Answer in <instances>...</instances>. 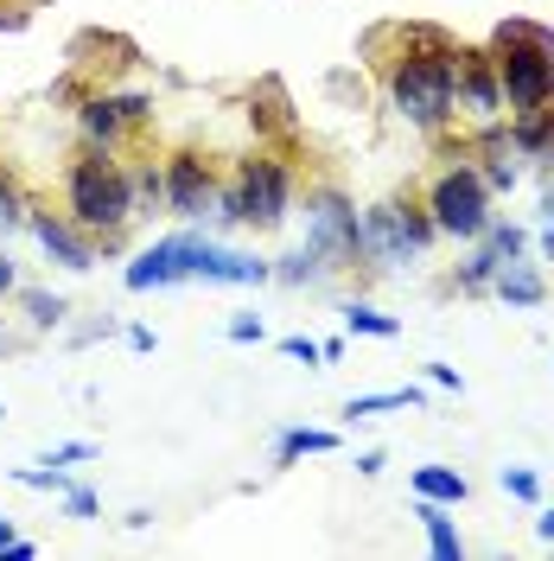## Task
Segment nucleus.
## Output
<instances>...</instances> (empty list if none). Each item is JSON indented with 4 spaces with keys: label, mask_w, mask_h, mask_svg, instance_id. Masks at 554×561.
Wrapping results in <instances>:
<instances>
[{
    "label": "nucleus",
    "mask_w": 554,
    "mask_h": 561,
    "mask_svg": "<svg viewBox=\"0 0 554 561\" xmlns=\"http://www.w3.org/2000/svg\"><path fill=\"white\" fill-rule=\"evenodd\" d=\"M370 70L382 77V96L389 108L420 128V135H440L452 115V65H459V38L447 26H427V20H389V26H370L363 45H357Z\"/></svg>",
    "instance_id": "f257e3e1"
},
{
    "label": "nucleus",
    "mask_w": 554,
    "mask_h": 561,
    "mask_svg": "<svg viewBox=\"0 0 554 561\" xmlns=\"http://www.w3.org/2000/svg\"><path fill=\"white\" fill-rule=\"evenodd\" d=\"M65 217L77 230H90L96 249H115L122 230L135 224V192H128V160L108 147H77V160L65 167Z\"/></svg>",
    "instance_id": "f03ea898"
},
{
    "label": "nucleus",
    "mask_w": 554,
    "mask_h": 561,
    "mask_svg": "<svg viewBox=\"0 0 554 561\" xmlns=\"http://www.w3.org/2000/svg\"><path fill=\"white\" fill-rule=\"evenodd\" d=\"M490 58H497V83H504V108L554 103V33L542 20H504L490 33Z\"/></svg>",
    "instance_id": "7ed1b4c3"
},
{
    "label": "nucleus",
    "mask_w": 554,
    "mask_h": 561,
    "mask_svg": "<svg viewBox=\"0 0 554 561\" xmlns=\"http://www.w3.org/2000/svg\"><path fill=\"white\" fill-rule=\"evenodd\" d=\"M420 205H427V217H434V230H440V237L478 243V237H485V224H490V185L478 179V167L459 153V160H447L440 173L427 179Z\"/></svg>",
    "instance_id": "20e7f679"
},
{
    "label": "nucleus",
    "mask_w": 554,
    "mask_h": 561,
    "mask_svg": "<svg viewBox=\"0 0 554 561\" xmlns=\"http://www.w3.org/2000/svg\"><path fill=\"white\" fill-rule=\"evenodd\" d=\"M236 198H243V224L255 230H275L280 217L293 210V192H300V167H293V153H280V147H255L243 167H236Z\"/></svg>",
    "instance_id": "39448f33"
},
{
    "label": "nucleus",
    "mask_w": 554,
    "mask_h": 561,
    "mask_svg": "<svg viewBox=\"0 0 554 561\" xmlns=\"http://www.w3.org/2000/svg\"><path fill=\"white\" fill-rule=\"evenodd\" d=\"M147 122H153V96H140V90H83L77 96V128L90 147L135 153Z\"/></svg>",
    "instance_id": "423d86ee"
},
{
    "label": "nucleus",
    "mask_w": 554,
    "mask_h": 561,
    "mask_svg": "<svg viewBox=\"0 0 554 561\" xmlns=\"http://www.w3.org/2000/svg\"><path fill=\"white\" fill-rule=\"evenodd\" d=\"M452 108L465 122H497L504 115V83H497V58L490 45H459V65H452Z\"/></svg>",
    "instance_id": "0eeeda50"
},
{
    "label": "nucleus",
    "mask_w": 554,
    "mask_h": 561,
    "mask_svg": "<svg viewBox=\"0 0 554 561\" xmlns=\"http://www.w3.org/2000/svg\"><path fill=\"white\" fill-rule=\"evenodd\" d=\"M160 167H166V205H173L178 217L198 224V217L217 210V185H223V179H217V167H210V153H198V147H173Z\"/></svg>",
    "instance_id": "6e6552de"
},
{
    "label": "nucleus",
    "mask_w": 554,
    "mask_h": 561,
    "mask_svg": "<svg viewBox=\"0 0 554 561\" xmlns=\"http://www.w3.org/2000/svg\"><path fill=\"white\" fill-rule=\"evenodd\" d=\"M307 243L338 255V262H357V205L338 185H312L307 192Z\"/></svg>",
    "instance_id": "1a4fd4ad"
},
{
    "label": "nucleus",
    "mask_w": 554,
    "mask_h": 561,
    "mask_svg": "<svg viewBox=\"0 0 554 561\" xmlns=\"http://www.w3.org/2000/svg\"><path fill=\"white\" fill-rule=\"evenodd\" d=\"M420 249L408 237V224H402V198H382L357 217V262H377V268H402V262H415Z\"/></svg>",
    "instance_id": "9d476101"
},
{
    "label": "nucleus",
    "mask_w": 554,
    "mask_h": 561,
    "mask_svg": "<svg viewBox=\"0 0 554 561\" xmlns=\"http://www.w3.org/2000/svg\"><path fill=\"white\" fill-rule=\"evenodd\" d=\"M198 243L205 237H160L153 249H140L135 262H128V287L147 294V287H173V280H192V262H198Z\"/></svg>",
    "instance_id": "9b49d317"
},
{
    "label": "nucleus",
    "mask_w": 554,
    "mask_h": 561,
    "mask_svg": "<svg viewBox=\"0 0 554 561\" xmlns=\"http://www.w3.org/2000/svg\"><path fill=\"white\" fill-rule=\"evenodd\" d=\"M26 230L38 237V249H45L58 268H77V275H83V268H96V237H90V230H77L65 210H38L33 205V210H26Z\"/></svg>",
    "instance_id": "f8f14e48"
},
{
    "label": "nucleus",
    "mask_w": 554,
    "mask_h": 561,
    "mask_svg": "<svg viewBox=\"0 0 554 561\" xmlns=\"http://www.w3.org/2000/svg\"><path fill=\"white\" fill-rule=\"evenodd\" d=\"M249 128L268 135V140H293L300 135V122H293V96H287L280 77H262V83L249 90Z\"/></svg>",
    "instance_id": "ddd939ff"
},
{
    "label": "nucleus",
    "mask_w": 554,
    "mask_h": 561,
    "mask_svg": "<svg viewBox=\"0 0 554 561\" xmlns=\"http://www.w3.org/2000/svg\"><path fill=\"white\" fill-rule=\"evenodd\" d=\"M192 275H198V280H217V287H255V280H268L275 268H268V262H255V255H236V249L198 243Z\"/></svg>",
    "instance_id": "4468645a"
},
{
    "label": "nucleus",
    "mask_w": 554,
    "mask_h": 561,
    "mask_svg": "<svg viewBox=\"0 0 554 561\" xmlns=\"http://www.w3.org/2000/svg\"><path fill=\"white\" fill-rule=\"evenodd\" d=\"M510 147L529 153V160H542V167H554V103L517 108V115H510Z\"/></svg>",
    "instance_id": "2eb2a0df"
},
{
    "label": "nucleus",
    "mask_w": 554,
    "mask_h": 561,
    "mask_svg": "<svg viewBox=\"0 0 554 561\" xmlns=\"http://www.w3.org/2000/svg\"><path fill=\"white\" fill-rule=\"evenodd\" d=\"M490 287H497V300L504 307H542V294H549V280H542V268L535 262H504L497 275H490Z\"/></svg>",
    "instance_id": "dca6fc26"
},
{
    "label": "nucleus",
    "mask_w": 554,
    "mask_h": 561,
    "mask_svg": "<svg viewBox=\"0 0 554 561\" xmlns=\"http://www.w3.org/2000/svg\"><path fill=\"white\" fill-rule=\"evenodd\" d=\"M128 192H135V217L153 205H166V167H153L147 147H135V160H128Z\"/></svg>",
    "instance_id": "f3484780"
},
{
    "label": "nucleus",
    "mask_w": 554,
    "mask_h": 561,
    "mask_svg": "<svg viewBox=\"0 0 554 561\" xmlns=\"http://www.w3.org/2000/svg\"><path fill=\"white\" fill-rule=\"evenodd\" d=\"M415 517H420V529H427V549H434L440 561H459V556H465V542H459V529H452L447 504L420 497V504H415Z\"/></svg>",
    "instance_id": "a211bd4d"
},
{
    "label": "nucleus",
    "mask_w": 554,
    "mask_h": 561,
    "mask_svg": "<svg viewBox=\"0 0 554 561\" xmlns=\"http://www.w3.org/2000/svg\"><path fill=\"white\" fill-rule=\"evenodd\" d=\"M415 497H434V504H465L472 485H465V472H452V466H415Z\"/></svg>",
    "instance_id": "6ab92c4d"
},
{
    "label": "nucleus",
    "mask_w": 554,
    "mask_h": 561,
    "mask_svg": "<svg viewBox=\"0 0 554 561\" xmlns=\"http://www.w3.org/2000/svg\"><path fill=\"white\" fill-rule=\"evenodd\" d=\"M332 447H338V434H325V427H287L275 440V466H293L307 454H332Z\"/></svg>",
    "instance_id": "aec40b11"
},
{
    "label": "nucleus",
    "mask_w": 554,
    "mask_h": 561,
    "mask_svg": "<svg viewBox=\"0 0 554 561\" xmlns=\"http://www.w3.org/2000/svg\"><path fill=\"white\" fill-rule=\"evenodd\" d=\"M325 268H332V255H325V249H293V255H280V268H275V280H287V287H300V280H319L325 275Z\"/></svg>",
    "instance_id": "412c9836"
},
{
    "label": "nucleus",
    "mask_w": 554,
    "mask_h": 561,
    "mask_svg": "<svg viewBox=\"0 0 554 561\" xmlns=\"http://www.w3.org/2000/svg\"><path fill=\"white\" fill-rule=\"evenodd\" d=\"M20 307H26V325H38V332H51V325H65V294H45V287H26L20 294Z\"/></svg>",
    "instance_id": "4be33fe9"
},
{
    "label": "nucleus",
    "mask_w": 554,
    "mask_h": 561,
    "mask_svg": "<svg viewBox=\"0 0 554 561\" xmlns=\"http://www.w3.org/2000/svg\"><path fill=\"white\" fill-rule=\"evenodd\" d=\"M26 210H33L26 185L13 179V167H0V230H20V224H26Z\"/></svg>",
    "instance_id": "5701e85b"
},
{
    "label": "nucleus",
    "mask_w": 554,
    "mask_h": 561,
    "mask_svg": "<svg viewBox=\"0 0 554 561\" xmlns=\"http://www.w3.org/2000/svg\"><path fill=\"white\" fill-rule=\"evenodd\" d=\"M382 409H420V389H382V396H350L345 415H382Z\"/></svg>",
    "instance_id": "b1692460"
},
{
    "label": "nucleus",
    "mask_w": 554,
    "mask_h": 561,
    "mask_svg": "<svg viewBox=\"0 0 554 561\" xmlns=\"http://www.w3.org/2000/svg\"><path fill=\"white\" fill-rule=\"evenodd\" d=\"M345 325L363 332V339H395V332H402V325H395L389 313H377V307H345Z\"/></svg>",
    "instance_id": "393cba45"
},
{
    "label": "nucleus",
    "mask_w": 554,
    "mask_h": 561,
    "mask_svg": "<svg viewBox=\"0 0 554 561\" xmlns=\"http://www.w3.org/2000/svg\"><path fill=\"white\" fill-rule=\"evenodd\" d=\"M497 268H504V262H497V255H490V249L478 243V255H472V262L459 268V287H490V275H497Z\"/></svg>",
    "instance_id": "a878e982"
},
{
    "label": "nucleus",
    "mask_w": 554,
    "mask_h": 561,
    "mask_svg": "<svg viewBox=\"0 0 554 561\" xmlns=\"http://www.w3.org/2000/svg\"><path fill=\"white\" fill-rule=\"evenodd\" d=\"M20 485H33V491H70V472L45 459V466H26V472H20Z\"/></svg>",
    "instance_id": "bb28decb"
},
{
    "label": "nucleus",
    "mask_w": 554,
    "mask_h": 561,
    "mask_svg": "<svg viewBox=\"0 0 554 561\" xmlns=\"http://www.w3.org/2000/svg\"><path fill=\"white\" fill-rule=\"evenodd\" d=\"M504 491L522 497V504H535V497H542V479H535L529 466H504Z\"/></svg>",
    "instance_id": "cd10ccee"
},
{
    "label": "nucleus",
    "mask_w": 554,
    "mask_h": 561,
    "mask_svg": "<svg viewBox=\"0 0 554 561\" xmlns=\"http://www.w3.org/2000/svg\"><path fill=\"white\" fill-rule=\"evenodd\" d=\"M65 517L90 524V517H96V491H90V485H70V491H65Z\"/></svg>",
    "instance_id": "c85d7f7f"
},
{
    "label": "nucleus",
    "mask_w": 554,
    "mask_h": 561,
    "mask_svg": "<svg viewBox=\"0 0 554 561\" xmlns=\"http://www.w3.org/2000/svg\"><path fill=\"white\" fill-rule=\"evenodd\" d=\"M26 20H33V7H26V0H0V33H20Z\"/></svg>",
    "instance_id": "c756f323"
},
{
    "label": "nucleus",
    "mask_w": 554,
    "mask_h": 561,
    "mask_svg": "<svg viewBox=\"0 0 554 561\" xmlns=\"http://www.w3.org/2000/svg\"><path fill=\"white\" fill-rule=\"evenodd\" d=\"M230 339H236V345H255V339H262V313H236L230 319Z\"/></svg>",
    "instance_id": "7c9ffc66"
},
{
    "label": "nucleus",
    "mask_w": 554,
    "mask_h": 561,
    "mask_svg": "<svg viewBox=\"0 0 554 561\" xmlns=\"http://www.w3.org/2000/svg\"><path fill=\"white\" fill-rule=\"evenodd\" d=\"M280 351H287V357H300V364H319V357H325L319 339H300V332H293V339H280Z\"/></svg>",
    "instance_id": "2f4dec72"
},
{
    "label": "nucleus",
    "mask_w": 554,
    "mask_h": 561,
    "mask_svg": "<svg viewBox=\"0 0 554 561\" xmlns=\"http://www.w3.org/2000/svg\"><path fill=\"white\" fill-rule=\"evenodd\" d=\"M96 447L90 440H65V447H51V466H77V459H90Z\"/></svg>",
    "instance_id": "473e14b6"
},
{
    "label": "nucleus",
    "mask_w": 554,
    "mask_h": 561,
    "mask_svg": "<svg viewBox=\"0 0 554 561\" xmlns=\"http://www.w3.org/2000/svg\"><path fill=\"white\" fill-rule=\"evenodd\" d=\"M427 377H434L440 389H459V370H452V364H427Z\"/></svg>",
    "instance_id": "72a5a7b5"
},
{
    "label": "nucleus",
    "mask_w": 554,
    "mask_h": 561,
    "mask_svg": "<svg viewBox=\"0 0 554 561\" xmlns=\"http://www.w3.org/2000/svg\"><path fill=\"white\" fill-rule=\"evenodd\" d=\"M13 287H20V268H13V262L0 255V294H13Z\"/></svg>",
    "instance_id": "f704fd0d"
},
{
    "label": "nucleus",
    "mask_w": 554,
    "mask_h": 561,
    "mask_svg": "<svg viewBox=\"0 0 554 561\" xmlns=\"http://www.w3.org/2000/svg\"><path fill=\"white\" fill-rule=\"evenodd\" d=\"M535 536H542V542H554V511H542V517H535Z\"/></svg>",
    "instance_id": "c9c22d12"
},
{
    "label": "nucleus",
    "mask_w": 554,
    "mask_h": 561,
    "mask_svg": "<svg viewBox=\"0 0 554 561\" xmlns=\"http://www.w3.org/2000/svg\"><path fill=\"white\" fill-rule=\"evenodd\" d=\"M542 224H554V185H549V198H542Z\"/></svg>",
    "instance_id": "e433bc0d"
},
{
    "label": "nucleus",
    "mask_w": 554,
    "mask_h": 561,
    "mask_svg": "<svg viewBox=\"0 0 554 561\" xmlns=\"http://www.w3.org/2000/svg\"><path fill=\"white\" fill-rule=\"evenodd\" d=\"M542 249H549V262H554V224H542Z\"/></svg>",
    "instance_id": "4c0bfd02"
},
{
    "label": "nucleus",
    "mask_w": 554,
    "mask_h": 561,
    "mask_svg": "<svg viewBox=\"0 0 554 561\" xmlns=\"http://www.w3.org/2000/svg\"><path fill=\"white\" fill-rule=\"evenodd\" d=\"M7 542H13V524H7V517H0V556H7Z\"/></svg>",
    "instance_id": "58836bf2"
},
{
    "label": "nucleus",
    "mask_w": 554,
    "mask_h": 561,
    "mask_svg": "<svg viewBox=\"0 0 554 561\" xmlns=\"http://www.w3.org/2000/svg\"><path fill=\"white\" fill-rule=\"evenodd\" d=\"M0 345H7V325H0Z\"/></svg>",
    "instance_id": "ea45409f"
}]
</instances>
